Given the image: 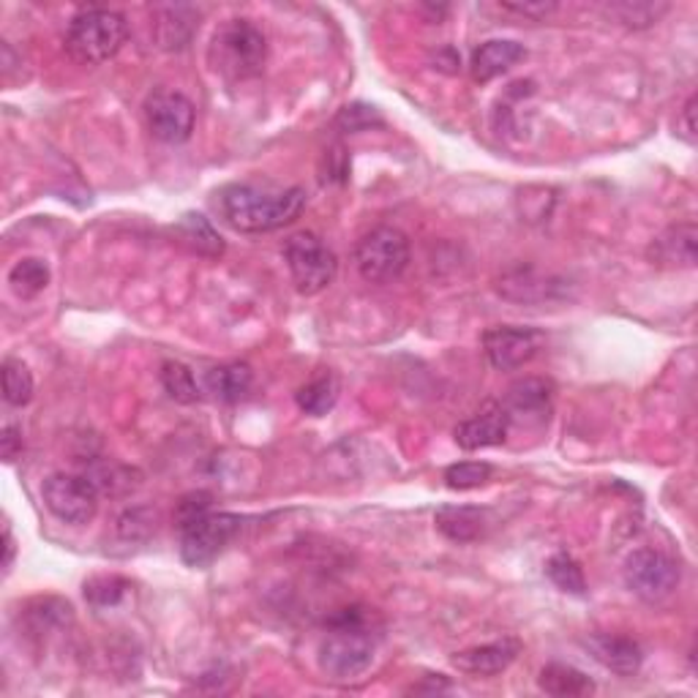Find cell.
I'll return each mask as SVG.
<instances>
[{"mask_svg":"<svg viewBox=\"0 0 698 698\" xmlns=\"http://www.w3.org/2000/svg\"><path fill=\"white\" fill-rule=\"evenodd\" d=\"M162 385L169 393V398L178 404H195L202 398V388H199L195 372L189 366L178 361H169L162 366Z\"/></svg>","mask_w":698,"mask_h":698,"instance_id":"25","label":"cell"},{"mask_svg":"<svg viewBox=\"0 0 698 698\" xmlns=\"http://www.w3.org/2000/svg\"><path fill=\"white\" fill-rule=\"evenodd\" d=\"M3 398L11 407H25L33 398V374L17 357L3 361Z\"/></svg>","mask_w":698,"mask_h":698,"instance_id":"26","label":"cell"},{"mask_svg":"<svg viewBox=\"0 0 698 698\" xmlns=\"http://www.w3.org/2000/svg\"><path fill=\"white\" fill-rule=\"evenodd\" d=\"M145 121L156 139L167 145H180L195 132L197 110L184 93L154 91L145 102Z\"/></svg>","mask_w":698,"mask_h":698,"instance_id":"10","label":"cell"},{"mask_svg":"<svg viewBox=\"0 0 698 698\" xmlns=\"http://www.w3.org/2000/svg\"><path fill=\"white\" fill-rule=\"evenodd\" d=\"M538 685H541V690H545V694L556 698H579L590 696L595 690V683L584 671L565 666V663H549V666H543Z\"/></svg>","mask_w":698,"mask_h":698,"instance_id":"20","label":"cell"},{"mask_svg":"<svg viewBox=\"0 0 698 698\" xmlns=\"http://www.w3.org/2000/svg\"><path fill=\"white\" fill-rule=\"evenodd\" d=\"M221 219L238 232H271L292 225L306 205L303 189H262L251 184H232L216 195Z\"/></svg>","mask_w":698,"mask_h":698,"instance_id":"1","label":"cell"},{"mask_svg":"<svg viewBox=\"0 0 698 698\" xmlns=\"http://www.w3.org/2000/svg\"><path fill=\"white\" fill-rule=\"evenodd\" d=\"M696 225L668 227L660 238H655L649 257L658 265L671 268H694L696 265Z\"/></svg>","mask_w":698,"mask_h":698,"instance_id":"18","label":"cell"},{"mask_svg":"<svg viewBox=\"0 0 698 698\" xmlns=\"http://www.w3.org/2000/svg\"><path fill=\"white\" fill-rule=\"evenodd\" d=\"M584 647L590 649L592 658L601 663L603 668H608L612 674L619 677H633L638 674L644 663V653L633 638L627 636H612V633H595L584 642Z\"/></svg>","mask_w":698,"mask_h":698,"instance_id":"15","label":"cell"},{"mask_svg":"<svg viewBox=\"0 0 698 698\" xmlns=\"http://www.w3.org/2000/svg\"><path fill=\"white\" fill-rule=\"evenodd\" d=\"M87 478L96 483V489L102 491V494H126V491H132L134 486H137V472L128 467H117V465H102L96 469H91L87 472Z\"/></svg>","mask_w":698,"mask_h":698,"instance_id":"30","label":"cell"},{"mask_svg":"<svg viewBox=\"0 0 698 698\" xmlns=\"http://www.w3.org/2000/svg\"><path fill=\"white\" fill-rule=\"evenodd\" d=\"M0 450H3V461H17L22 456V428L17 424H6L0 434Z\"/></svg>","mask_w":698,"mask_h":698,"instance_id":"35","label":"cell"},{"mask_svg":"<svg viewBox=\"0 0 698 698\" xmlns=\"http://www.w3.org/2000/svg\"><path fill=\"white\" fill-rule=\"evenodd\" d=\"M683 123H685V139L696 143V96L688 98L683 110Z\"/></svg>","mask_w":698,"mask_h":698,"instance_id":"37","label":"cell"},{"mask_svg":"<svg viewBox=\"0 0 698 698\" xmlns=\"http://www.w3.org/2000/svg\"><path fill=\"white\" fill-rule=\"evenodd\" d=\"M521 642L519 638L504 636L500 642L483 644V647L461 649L454 655V666L469 677H497V674L508 671L513 660L519 658Z\"/></svg>","mask_w":698,"mask_h":698,"instance_id":"13","label":"cell"},{"mask_svg":"<svg viewBox=\"0 0 698 698\" xmlns=\"http://www.w3.org/2000/svg\"><path fill=\"white\" fill-rule=\"evenodd\" d=\"M115 524H117V535H121L123 541L137 543V541H145V538L156 530V513H150V510H145V508H134V510H126Z\"/></svg>","mask_w":698,"mask_h":698,"instance_id":"31","label":"cell"},{"mask_svg":"<svg viewBox=\"0 0 698 698\" xmlns=\"http://www.w3.org/2000/svg\"><path fill=\"white\" fill-rule=\"evenodd\" d=\"M543 347V333L535 327H491L483 336V352L497 372H513L527 366Z\"/></svg>","mask_w":698,"mask_h":698,"instance_id":"11","label":"cell"},{"mask_svg":"<svg viewBox=\"0 0 698 698\" xmlns=\"http://www.w3.org/2000/svg\"><path fill=\"white\" fill-rule=\"evenodd\" d=\"M491 478H494V467L486 465V461H461V465L445 469V483L454 491L480 489V486L489 483Z\"/></svg>","mask_w":698,"mask_h":698,"instance_id":"28","label":"cell"},{"mask_svg":"<svg viewBox=\"0 0 698 698\" xmlns=\"http://www.w3.org/2000/svg\"><path fill=\"white\" fill-rule=\"evenodd\" d=\"M502 9L521 17H530V20H549L556 11V3H504Z\"/></svg>","mask_w":698,"mask_h":698,"instance_id":"36","label":"cell"},{"mask_svg":"<svg viewBox=\"0 0 698 698\" xmlns=\"http://www.w3.org/2000/svg\"><path fill=\"white\" fill-rule=\"evenodd\" d=\"M9 284L20 298L39 295V292H44L46 284H50V265H46L44 260H39V257L20 260L9 271Z\"/></svg>","mask_w":698,"mask_h":698,"instance_id":"24","label":"cell"},{"mask_svg":"<svg viewBox=\"0 0 698 698\" xmlns=\"http://www.w3.org/2000/svg\"><path fill=\"white\" fill-rule=\"evenodd\" d=\"M527 50L519 41H486L478 50L472 52V61H469V72H472L475 82H491L502 74H508L510 69L519 61H524Z\"/></svg>","mask_w":698,"mask_h":698,"instance_id":"16","label":"cell"},{"mask_svg":"<svg viewBox=\"0 0 698 698\" xmlns=\"http://www.w3.org/2000/svg\"><path fill=\"white\" fill-rule=\"evenodd\" d=\"M545 576L560 586L562 592H571V595H584L586 592L582 565L571 554H565V551H560V554H554L545 562Z\"/></svg>","mask_w":698,"mask_h":698,"instance_id":"27","label":"cell"},{"mask_svg":"<svg viewBox=\"0 0 698 698\" xmlns=\"http://www.w3.org/2000/svg\"><path fill=\"white\" fill-rule=\"evenodd\" d=\"M560 284H551V279H541L535 271H513L502 275L500 292L510 301L521 303H535V301H549L551 292Z\"/></svg>","mask_w":698,"mask_h":698,"instance_id":"22","label":"cell"},{"mask_svg":"<svg viewBox=\"0 0 698 698\" xmlns=\"http://www.w3.org/2000/svg\"><path fill=\"white\" fill-rule=\"evenodd\" d=\"M178 232H180V238H184L186 243L197 251V254H202V257L225 254V238L213 230V225H210L205 216L186 213L184 219L178 221Z\"/></svg>","mask_w":698,"mask_h":698,"instance_id":"23","label":"cell"},{"mask_svg":"<svg viewBox=\"0 0 698 698\" xmlns=\"http://www.w3.org/2000/svg\"><path fill=\"white\" fill-rule=\"evenodd\" d=\"M338 393H342V383H338L336 374H320V377H314L309 385L298 390L295 402L311 418H322V415H327L336 407Z\"/></svg>","mask_w":698,"mask_h":698,"instance_id":"21","label":"cell"},{"mask_svg":"<svg viewBox=\"0 0 698 698\" xmlns=\"http://www.w3.org/2000/svg\"><path fill=\"white\" fill-rule=\"evenodd\" d=\"M14 554H17L14 535H11V527L6 524V527H3V567H6V571H9L11 562H14Z\"/></svg>","mask_w":698,"mask_h":698,"instance_id":"38","label":"cell"},{"mask_svg":"<svg viewBox=\"0 0 698 698\" xmlns=\"http://www.w3.org/2000/svg\"><path fill=\"white\" fill-rule=\"evenodd\" d=\"M668 11L666 3H619L612 6V14L619 17L627 28H649Z\"/></svg>","mask_w":698,"mask_h":698,"instance_id":"32","label":"cell"},{"mask_svg":"<svg viewBox=\"0 0 698 698\" xmlns=\"http://www.w3.org/2000/svg\"><path fill=\"white\" fill-rule=\"evenodd\" d=\"M377 633L366 608H344L327 622L320 644V668L331 679H357L372 668Z\"/></svg>","mask_w":698,"mask_h":698,"instance_id":"2","label":"cell"},{"mask_svg":"<svg viewBox=\"0 0 698 698\" xmlns=\"http://www.w3.org/2000/svg\"><path fill=\"white\" fill-rule=\"evenodd\" d=\"M357 273L372 284H390L402 279L409 265V238L396 227H377L355 246Z\"/></svg>","mask_w":698,"mask_h":698,"instance_id":"5","label":"cell"},{"mask_svg":"<svg viewBox=\"0 0 698 698\" xmlns=\"http://www.w3.org/2000/svg\"><path fill=\"white\" fill-rule=\"evenodd\" d=\"M210 66L230 82L260 77L268 61V39L254 22L227 20L210 41Z\"/></svg>","mask_w":698,"mask_h":698,"instance_id":"3","label":"cell"},{"mask_svg":"<svg viewBox=\"0 0 698 698\" xmlns=\"http://www.w3.org/2000/svg\"><path fill=\"white\" fill-rule=\"evenodd\" d=\"M243 519L235 513H205L180 530V560L191 567H205L235 541Z\"/></svg>","mask_w":698,"mask_h":698,"instance_id":"7","label":"cell"},{"mask_svg":"<svg viewBox=\"0 0 698 698\" xmlns=\"http://www.w3.org/2000/svg\"><path fill=\"white\" fill-rule=\"evenodd\" d=\"M41 494H44V504L55 519H61L63 524L82 527L96 519L102 491L96 489V483L87 475L55 472L44 480Z\"/></svg>","mask_w":698,"mask_h":698,"instance_id":"8","label":"cell"},{"mask_svg":"<svg viewBox=\"0 0 698 698\" xmlns=\"http://www.w3.org/2000/svg\"><path fill=\"white\" fill-rule=\"evenodd\" d=\"M625 584L647 603H660L679 586V565L658 549H636L625 560Z\"/></svg>","mask_w":698,"mask_h":698,"instance_id":"9","label":"cell"},{"mask_svg":"<svg viewBox=\"0 0 698 698\" xmlns=\"http://www.w3.org/2000/svg\"><path fill=\"white\" fill-rule=\"evenodd\" d=\"M510 431V418L504 413L502 404H486L475 418L465 420V424L456 426V442L465 450H480V448H494L508 439Z\"/></svg>","mask_w":698,"mask_h":698,"instance_id":"14","label":"cell"},{"mask_svg":"<svg viewBox=\"0 0 698 698\" xmlns=\"http://www.w3.org/2000/svg\"><path fill=\"white\" fill-rule=\"evenodd\" d=\"M251 388H254V374L246 363H225V366H216L205 374V390L219 402H240L249 396Z\"/></svg>","mask_w":698,"mask_h":698,"instance_id":"19","label":"cell"},{"mask_svg":"<svg viewBox=\"0 0 698 698\" xmlns=\"http://www.w3.org/2000/svg\"><path fill=\"white\" fill-rule=\"evenodd\" d=\"M284 260L290 268L292 284L301 295H320L333 284L338 273L336 254L314 232L292 235L284 246Z\"/></svg>","mask_w":698,"mask_h":698,"instance_id":"6","label":"cell"},{"mask_svg":"<svg viewBox=\"0 0 698 698\" xmlns=\"http://www.w3.org/2000/svg\"><path fill=\"white\" fill-rule=\"evenodd\" d=\"M128 584L121 582V579L110 576V579H93L91 584H85V597L93 603V606H115L123 595H126Z\"/></svg>","mask_w":698,"mask_h":698,"instance_id":"33","label":"cell"},{"mask_svg":"<svg viewBox=\"0 0 698 698\" xmlns=\"http://www.w3.org/2000/svg\"><path fill=\"white\" fill-rule=\"evenodd\" d=\"M383 115H379L377 107H372V104H363V102H355V104H347V107L338 110L336 115V128L344 134H357V132H368V128L374 126H383Z\"/></svg>","mask_w":698,"mask_h":698,"instance_id":"29","label":"cell"},{"mask_svg":"<svg viewBox=\"0 0 698 698\" xmlns=\"http://www.w3.org/2000/svg\"><path fill=\"white\" fill-rule=\"evenodd\" d=\"M551 402H554V388H551V383H545L541 377H527L510 385L500 404L504 407V413H508L510 426H541L549 424Z\"/></svg>","mask_w":698,"mask_h":698,"instance_id":"12","label":"cell"},{"mask_svg":"<svg viewBox=\"0 0 698 698\" xmlns=\"http://www.w3.org/2000/svg\"><path fill=\"white\" fill-rule=\"evenodd\" d=\"M205 513H210V494H205V491H197V494L184 497V500L178 502V510H175V521H178V527H184Z\"/></svg>","mask_w":698,"mask_h":698,"instance_id":"34","label":"cell"},{"mask_svg":"<svg viewBox=\"0 0 698 698\" xmlns=\"http://www.w3.org/2000/svg\"><path fill=\"white\" fill-rule=\"evenodd\" d=\"M437 530L454 543H475L489 530V510L467 508V504H445L434 515Z\"/></svg>","mask_w":698,"mask_h":698,"instance_id":"17","label":"cell"},{"mask_svg":"<svg viewBox=\"0 0 698 698\" xmlns=\"http://www.w3.org/2000/svg\"><path fill=\"white\" fill-rule=\"evenodd\" d=\"M128 37V22L113 9H82L66 31V50L82 66H98L117 55Z\"/></svg>","mask_w":698,"mask_h":698,"instance_id":"4","label":"cell"}]
</instances>
